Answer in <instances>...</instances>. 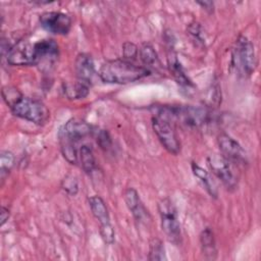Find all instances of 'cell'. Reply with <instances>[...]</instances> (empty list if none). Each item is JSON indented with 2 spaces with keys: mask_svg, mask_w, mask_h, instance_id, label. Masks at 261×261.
<instances>
[{
  "mask_svg": "<svg viewBox=\"0 0 261 261\" xmlns=\"http://www.w3.org/2000/svg\"><path fill=\"white\" fill-rule=\"evenodd\" d=\"M150 70L125 59H113L104 62L99 69V76L108 84H128L150 74Z\"/></svg>",
  "mask_w": 261,
  "mask_h": 261,
  "instance_id": "1",
  "label": "cell"
},
{
  "mask_svg": "<svg viewBox=\"0 0 261 261\" xmlns=\"http://www.w3.org/2000/svg\"><path fill=\"white\" fill-rule=\"evenodd\" d=\"M231 66L241 77H249L256 67V55L252 42L240 36L231 49Z\"/></svg>",
  "mask_w": 261,
  "mask_h": 261,
  "instance_id": "2",
  "label": "cell"
},
{
  "mask_svg": "<svg viewBox=\"0 0 261 261\" xmlns=\"http://www.w3.org/2000/svg\"><path fill=\"white\" fill-rule=\"evenodd\" d=\"M10 110L15 116L37 124L45 123L50 116V112L43 102L24 96L10 107Z\"/></svg>",
  "mask_w": 261,
  "mask_h": 261,
  "instance_id": "3",
  "label": "cell"
},
{
  "mask_svg": "<svg viewBox=\"0 0 261 261\" xmlns=\"http://www.w3.org/2000/svg\"><path fill=\"white\" fill-rule=\"evenodd\" d=\"M158 210L161 217L162 230L169 242L179 245L181 242V232L174 205L169 199H163L158 204Z\"/></svg>",
  "mask_w": 261,
  "mask_h": 261,
  "instance_id": "4",
  "label": "cell"
},
{
  "mask_svg": "<svg viewBox=\"0 0 261 261\" xmlns=\"http://www.w3.org/2000/svg\"><path fill=\"white\" fill-rule=\"evenodd\" d=\"M152 127L164 149L170 154L177 155L180 151V142L171 122L155 115L152 118Z\"/></svg>",
  "mask_w": 261,
  "mask_h": 261,
  "instance_id": "5",
  "label": "cell"
},
{
  "mask_svg": "<svg viewBox=\"0 0 261 261\" xmlns=\"http://www.w3.org/2000/svg\"><path fill=\"white\" fill-rule=\"evenodd\" d=\"M35 65L41 70H50L55 64L59 55L58 44L52 39H43L34 44Z\"/></svg>",
  "mask_w": 261,
  "mask_h": 261,
  "instance_id": "6",
  "label": "cell"
},
{
  "mask_svg": "<svg viewBox=\"0 0 261 261\" xmlns=\"http://www.w3.org/2000/svg\"><path fill=\"white\" fill-rule=\"evenodd\" d=\"M207 163L215 176L220 179L222 185L229 191L236 190L238 179L231 170L230 163L221 155H210L207 158Z\"/></svg>",
  "mask_w": 261,
  "mask_h": 261,
  "instance_id": "7",
  "label": "cell"
},
{
  "mask_svg": "<svg viewBox=\"0 0 261 261\" xmlns=\"http://www.w3.org/2000/svg\"><path fill=\"white\" fill-rule=\"evenodd\" d=\"M40 22L47 32L65 36L71 29V18L66 13L60 11H47L40 15Z\"/></svg>",
  "mask_w": 261,
  "mask_h": 261,
  "instance_id": "8",
  "label": "cell"
},
{
  "mask_svg": "<svg viewBox=\"0 0 261 261\" xmlns=\"http://www.w3.org/2000/svg\"><path fill=\"white\" fill-rule=\"evenodd\" d=\"M217 144L221 156L225 158L229 163H233L236 165H245L248 162L245 150L230 136L226 134H220L217 137Z\"/></svg>",
  "mask_w": 261,
  "mask_h": 261,
  "instance_id": "9",
  "label": "cell"
},
{
  "mask_svg": "<svg viewBox=\"0 0 261 261\" xmlns=\"http://www.w3.org/2000/svg\"><path fill=\"white\" fill-rule=\"evenodd\" d=\"M6 59L11 65H35L34 44L27 41H18L10 47Z\"/></svg>",
  "mask_w": 261,
  "mask_h": 261,
  "instance_id": "10",
  "label": "cell"
},
{
  "mask_svg": "<svg viewBox=\"0 0 261 261\" xmlns=\"http://www.w3.org/2000/svg\"><path fill=\"white\" fill-rule=\"evenodd\" d=\"M92 133V127L84 120L71 118L59 130L58 137L76 144Z\"/></svg>",
  "mask_w": 261,
  "mask_h": 261,
  "instance_id": "11",
  "label": "cell"
},
{
  "mask_svg": "<svg viewBox=\"0 0 261 261\" xmlns=\"http://www.w3.org/2000/svg\"><path fill=\"white\" fill-rule=\"evenodd\" d=\"M74 69L79 81L91 85L92 77L95 73V65L93 58L88 53H80L74 61Z\"/></svg>",
  "mask_w": 261,
  "mask_h": 261,
  "instance_id": "12",
  "label": "cell"
},
{
  "mask_svg": "<svg viewBox=\"0 0 261 261\" xmlns=\"http://www.w3.org/2000/svg\"><path fill=\"white\" fill-rule=\"evenodd\" d=\"M167 62H168L169 71L177 84H179L181 87H186V88L193 86L192 81L186 74L184 67L181 66L180 62L178 61L175 53H173L172 51H170L167 55Z\"/></svg>",
  "mask_w": 261,
  "mask_h": 261,
  "instance_id": "13",
  "label": "cell"
},
{
  "mask_svg": "<svg viewBox=\"0 0 261 261\" xmlns=\"http://www.w3.org/2000/svg\"><path fill=\"white\" fill-rule=\"evenodd\" d=\"M88 202H89L92 214L98 220V222L100 223V226L111 223L107 206L104 200L100 196H92L88 199Z\"/></svg>",
  "mask_w": 261,
  "mask_h": 261,
  "instance_id": "14",
  "label": "cell"
},
{
  "mask_svg": "<svg viewBox=\"0 0 261 261\" xmlns=\"http://www.w3.org/2000/svg\"><path fill=\"white\" fill-rule=\"evenodd\" d=\"M123 199L126 204V207L133 213L134 217L137 220H141L143 216L146 214V210L141 203L138 192L134 188H127L123 192Z\"/></svg>",
  "mask_w": 261,
  "mask_h": 261,
  "instance_id": "15",
  "label": "cell"
},
{
  "mask_svg": "<svg viewBox=\"0 0 261 261\" xmlns=\"http://www.w3.org/2000/svg\"><path fill=\"white\" fill-rule=\"evenodd\" d=\"M191 166H192V171H193L194 175L199 178V180L201 181V184L204 187V189L206 190V192L211 197L217 198V195H218L217 186H216L213 177L211 176V174L195 162H192Z\"/></svg>",
  "mask_w": 261,
  "mask_h": 261,
  "instance_id": "16",
  "label": "cell"
},
{
  "mask_svg": "<svg viewBox=\"0 0 261 261\" xmlns=\"http://www.w3.org/2000/svg\"><path fill=\"white\" fill-rule=\"evenodd\" d=\"M62 92L68 99H84L90 92V84L79 80L73 83H64L62 85Z\"/></svg>",
  "mask_w": 261,
  "mask_h": 261,
  "instance_id": "17",
  "label": "cell"
},
{
  "mask_svg": "<svg viewBox=\"0 0 261 261\" xmlns=\"http://www.w3.org/2000/svg\"><path fill=\"white\" fill-rule=\"evenodd\" d=\"M139 56L141 61L143 62V66L146 67L148 70L151 71V69H159L161 67V62L159 60V57L154 50V48L150 44H143L139 49Z\"/></svg>",
  "mask_w": 261,
  "mask_h": 261,
  "instance_id": "18",
  "label": "cell"
},
{
  "mask_svg": "<svg viewBox=\"0 0 261 261\" xmlns=\"http://www.w3.org/2000/svg\"><path fill=\"white\" fill-rule=\"evenodd\" d=\"M200 243H201V249L203 252V255L206 259H215L217 255V250L215 246V239L213 231L206 227L203 229V231L200 234Z\"/></svg>",
  "mask_w": 261,
  "mask_h": 261,
  "instance_id": "19",
  "label": "cell"
},
{
  "mask_svg": "<svg viewBox=\"0 0 261 261\" xmlns=\"http://www.w3.org/2000/svg\"><path fill=\"white\" fill-rule=\"evenodd\" d=\"M79 159H80L82 168L84 169L85 172L90 174L96 169V167H97L96 158H95L93 150L90 146L83 145L80 148V150H79Z\"/></svg>",
  "mask_w": 261,
  "mask_h": 261,
  "instance_id": "20",
  "label": "cell"
},
{
  "mask_svg": "<svg viewBox=\"0 0 261 261\" xmlns=\"http://www.w3.org/2000/svg\"><path fill=\"white\" fill-rule=\"evenodd\" d=\"M14 165V155L10 151H2L0 154V179L1 186Z\"/></svg>",
  "mask_w": 261,
  "mask_h": 261,
  "instance_id": "21",
  "label": "cell"
},
{
  "mask_svg": "<svg viewBox=\"0 0 261 261\" xmlns=\"http://www.w3.org/2000/svg\"><path fill=\"white\" fill-rule=\"evenodd\" d=\"M148 259L151 261H162L166 260L165 256V249L161 240L154 238L150 241L149 245V255Z\"/></svg>",
  "mask_w": 261,
  "mask_h": 261,
  "instance_id": "22",
  "label": "cell"
},
{
  "mask_svg": "<svg viewBox=\"0 0 261 261\" xmlns=\"http://www.w3.org/2000/svg\"><path fill=\"white\" fill-rule=\"evenodd\" d=\"M1 94H2V98H3L4 102L6 103V105L9 108L12 107L23 96L18 91V89H16L15 87H12V86H4L1 90Z\"/></svg>",
  "mask_w": 261,
  "mask_h": 261,
  "instance_id": "23",
  "label": "cell"
},
{
  "mask_svg": "<svg viewBox=\"0 0 261 261\" xmlns=\"http://www.w3.org/2000/svg\"><path fill=\"white\" fill-rule=\"evenodd\" d=\"M61 187L68 195L75 196L79 191V182H77L76 177H74L72 175L65 176V178L62 180Z\"/></svg>",
  "mask_w": 261,
  "mask_h": 261,
  "instance_id": "24",
  "label": "cell"
},
{
  "mask_svg": "<svg viewBox=\"0 0 261 261\" xmlns=\"http://www.w3.org/2000/svg\"><path fill=\"white\" fill-rule=\"evenodd\" d=\"M122 55H123V59L133 62L134 60L137 59L139 55V49L134 43L125 42L122 45Z\"/></svg>",
  "mask_w": 261,
  "mask_h": 261,
  "instance_id": "25",
  "label": "cell"
},
{
  "mask_svg": "<svg viewBox=\"0 0 261 261\" xmlns=\"http://www.w3.org/2000/svg\"><path fill=\"white\" fill-rule=\"evenodd\" d=\"M97 144L103 150H109L112 146V140L109 133L105 129H100L97 133Z\"/></svg>",
  "mask_w": 261,
  "mask_h": 261,
  "instance_id": "26",
  "label": "cell"
},
{
  "mask_svg": "<svg viewBox=\"0 0 261 261\" xmlns=\"http://www.w3.org/2000/svg\"><path fill=\"white\" fill-rule=\"evenodd\" d=\"M188 32L190 34V36L193 38V40L195 42H197V44H204V39H203V31H202V28L200 27L199 23L197 22H194V23H191L189 25V29H188Z\"/></svg>",
  "mask_w": 261,
  "mask_h": 261,
  "instance_id": "27",
  "label": "cell"
},
{
  "mask_svg": "<svg viewBox=\"0 0 261 261\" xmlns=\"http://www.w3.org/2000/svg\"><path fill=\"white\" fill-rule=\"evenodd\" d=\"M100 234L105 244L111 245L114 243V240H115L114 229H113V226L111 225V223L107 224V225L100 226Z\"/></svg>",
  "mask_w": 261,
  "mask_h": 261,
  "instance_id": "28",
  "label": "cell"
},
{
  "mask_svg": "<svg viewBox=\"0 0 261 261\" xmlns=\"http://www.w3.org/2000/svg\"><path fill=\"white\" fill-rule=\"evenodd\" d=\"M8 217H9V210H8V208L2 206L1 207V214H0V219H1L0 224H1V226L7 221Z\"/></svg>",
  "mask_w": 261,
  "mask_h": 261,
  "instance_id": "29",
  "label": "cell"
},
{
  "mask_svg": "<svg viewBox=\"0 0 261 261\" xmlns=\"http://www.w3.org/2000/svg\"><path fill=\"white\" fill-rule=\"evenodd\" d=\"M199 5H201L205 10L208 12H212L214 8V3L212 1H198L197 2Z\"/></svg>",
  "mask_w": 261,
  "mask_h": 261,
  "instance_id": "30",
  "label": "cell"
}]
</instances>
